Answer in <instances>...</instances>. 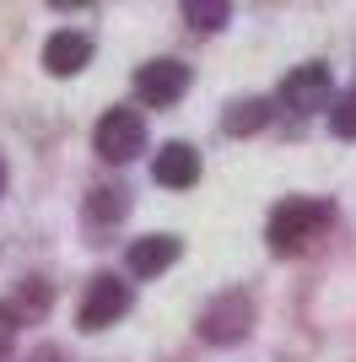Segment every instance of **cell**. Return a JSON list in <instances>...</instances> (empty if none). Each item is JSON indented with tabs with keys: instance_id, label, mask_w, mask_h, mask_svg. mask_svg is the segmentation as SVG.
<instances>
[{
	"instance_id": "obj_6",
	"label": "cell",
	"mask_w": 356,
	"mask_h": 362,
	"mask_svg": "<svg viewBox=\"0 0 356 362\" xmlns=\"http://www.w3.org/2000/svg\"><path fill=\"white\" fill-rule=\"evenodd\" d=\"M130 314V287L119 281V276H92V287H87V303H81V330L97 335L108 330L114 319Z\"/></svg>"
},
{
	"instance_id": "obj_13",
	"label": "cell",
	"mask_w": 356,
	"mask_h": 362,
	"mask_svg": "<svg viewBox=\"0 0 356 362\" xmlns=\"http://www.w3.org/2000/svg\"><path fill=\"white\" fill-rule=\"evenodd\" d=\"M184 16H189L194 33H216L227 16H232V6H227V0H189V6H184Z\"/></svg>"
},
{
	"instance_id": "obj_12",
	"label": "cell",
	"mask_w": 356,
	"mask_h": 362,
	"mask_svg": "<svg viewBox=\"0 0 356 362\" xmlns=\"http://www.w3.org/2000/svg\"><path fill=\"white\" fill-rule=\"evenodd\" d=\"M124 211H130V200H124V189H92V195H87V216H92L97 227L119 222Z\"/></svg>"
},
{
	"instance_id": "obj_7",
	"label": "cell",
	"mask_w": 356,
	"mask_h": 362,
	"mask_svg": "<svg viewBox=\"0 0 356 362\" xmlns=\"http://www.w3.org/2000/svg\"><path fill=\"white\" fill-rule=\"evenodd\" d=\"M151 179L167 184V189H189V184H200V151H194L189 141H167V146L157 151V163H151Z\"/></svg>"
},
{
	"instance_id": "obj_9",
	"label": "cell",
	"mask_w": 356,
	"mask_h": 362,
	"mask_svg": "<svg viewBox=\"0 0 356 362\" xmlns=\"http://www.w3.org/2000/svg\"><path fill=\"white\" fill-rule=\"evenodd\" d=\"M178 259V238L173 233H151V238L130 243V276H162Z\"/></svg>"
},
{
	"instance_id": "obj_4",
	"label": "cell",
	"mask_w": 356,
	"mask_h": 362,
	"mask_svg": "<svg viewBox=\"0 0 356 362\" xmlns=\"http://www.w3.org/2000/svg\"><path fill=\"white\" fill-rule=\"evenodd\" d=\"M281 103L297 108V114H319V108L335 103V76H329V65L308 60V65H297V71L281 76Z\"/></svg>"
},
{
	"instance_id": "obj_2",
	"label": "cell",
	"mask_w": 356,
	"mask_h": 362,
	"mask_svg": "<svg viewBox=\"0 0 356 362\" xmlns=\"http://www.w3.org/2000/svg\"><path fill=\"white\" fill-rule=\"evenodd\" d=\"M92 151L103 157V163H130L146 151V119L135 114V108H108L97 130H92Z\"/></svg>"
},
{
	"instance_id": "obj_3",
	"label": "cell",
	"mask_w": 356,
	"mask_h": 362,
	"mask_svg": "<svg viewBox=\"0 0 356 362\" xmlns=\"http://www.w3.org/2000/svg\"><path fill=\"white\" fill-rule=\"evenodd\" d=\"M254 330V298L249 292H222L216 303H206V314H200V335H206L210 346H232L243 335Z\"/></svg>"
},
{
	"instance_id": "obj_5",
	"label": "cell",
	"mask_w": 356,
	"mask_h": 362,
	"mask_svg": "<svg viewBox=\"0 0 356 362\" xmlns=\"http://www.w3.org/2000/svg\"><path fill=\"white\" fill-rule=\"evenodd\" d=\"M189 92V65L184 60H151L135 71V98L146 108H173Z\"/></svg>"
},
{
	"instance_id": "obj_15",
	"label": "cell",
	"mask_w": 356,
	"mask_h": 362,
	"mask_svg": "<svg viewBox=\"0 0 356 362\" xmlns=\"http://www.w3.org/2000/svg\"><path fill=\"white\" fill-rule=\"evenodd\" d=\"M0 195H6V163H0Z\"/></svg>"
},
{
	"instance_id": "obj_14",
	"label": "cell",
	"mask_w": 356,
	"mask_h": 362,
	"mask_svg": "<svg viewBox=\"0 0 356 362\" xmlns=\"http://www.w3.org/2000/svg\"><path fill=\"white\" fill-rule=\"evenodd\" d=\"M329 130L340 141H356V92H340V98L329 103Z\"/></svg>"
},
{
	"instance_id": "obj_1",
	"label": "cell",
	"mask_w": 356,
	"mask_h": 362,
	"mask_svg": "<svg viewBox=\"0 0 356 362\" xmlns=\"http://www.w3.org/2000/svg\"><path fill=\"white\" fill-rule=\"evenodd\" d=\"M329 200H308V195H292L281 200L275 211H270V227H265V238L275 255H302L313 238H324V227H329Z\"/></svg>"
},
{
	"instance_id": "obj_8",
	"label": "cell",
	"mask_w": 356,
	"mask_h": 362,
	"mask_svg": "<svg viewBox=\"0 0 356 362\" xmlns=\"http://www.w3.org/2000/svg\"><path fill=\"white\" fill-rule=\"evenodd\" d=\"M87 60H92V38L87 33H54L44 44V71L49 76H76V71H87Z\"/></svg>"
},
{
	"instance_id": "obj_11",
	"label": "cell",
	"mask_w": 356,
	"mask_h": 362,
	"mask_svg": "<svg viewBox=\"0 0 356 362\" xmlns=\"http://www.w3.org/2000/svg\"><path fill=\"white\" fill-rule=\"evenodd\" d=\"M265 124H270V103L265 98H237V103L227 108L222 130L227 136H254V130H265Z\"/></svg>"
},
{
	"instance_id": "obj_10",
	"label": "cell",
	"mask_w": 356,
	"mask_h": 362,
	"mask_svg": "<svg viewBox=\"0 0 356 362\" xmlns=\"http://www.w3.org/2000/svg\"><path fill=\"white\" fill-rule=\"evenodd\" d=\"M0 314L11 319V325H28V319H44V314H49V281L28 276V281H22V287H16L11 298L0 303Z\"/></svg>"
}]
</instances>
